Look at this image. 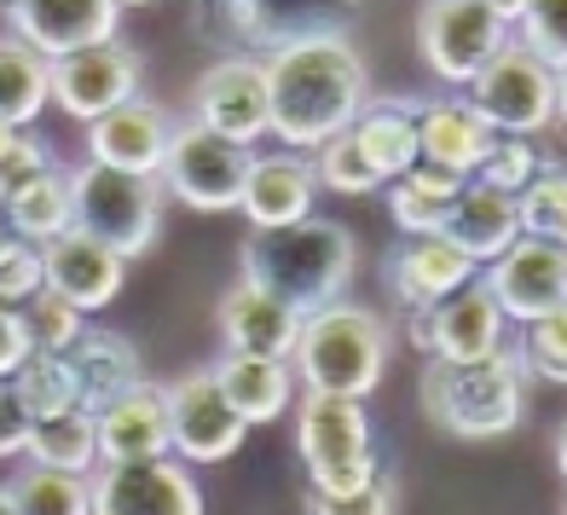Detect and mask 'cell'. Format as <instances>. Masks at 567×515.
Returning <instances> with one entry per match:
<instances>
[{
    "label": "cell",
    "instance_id": "1",
    "mask_svg": "<svg viewBox=\"0 0 567 515\" xmlns=\"http://www.w3.org/2000/svg\"><path fill=\"white\" fill-rule=\"evenodd\" d=\"M267 75V134L284 140V151H319L353 127V116L371 99L365 59L353 53L348 35L296 41L284 53L261 59Z\"/></svg>",
    "mask_w": 567,
    "mask_h": 515
},
{
    "label": "cell",
    "instance_id": "2",
    "mask_svg": "<svg viewBox=\"0 0 567 515\" xmlns=\"http://www.w3.org/2000/svg\"><path fill=\"white\" fill-rule=\"evenodd\" d=\"M238 261L255 290H267L272 301L296 307V313H319V307L342 301L353 285V267H359V249H353V231L337 220H296V226H278V231H249Z\"/></svg>",
    "mask_w": 567,
    "mask_h": 515
},
{
    "label": "cell",
    "instance_id": "3",
    "mask_svg": "<svg viewBox=\"0 0 567 515\" xmlns=\"http://www.w3.org/2000/svg\"><path fill=\"white\" fill-rule=\"evenodd\" d=\"M290 371H296V389H307V394L365 400L382 382V371H389V325L371 307L330 301L301 319Z\"/></svg>",
    "mask_w": 567,
    "mask_h": 515
},
{
    "label": "cell",
    "instance_id": "4",
    "mask_svg": "<svg viewBox=\"0 0 567 515\" xmlns=\"http://www.w3.org/2000/svg\"><path fill=\"white\" fill-rule=\"evenodd\" d=\"M423 411H429L434 429L457 434V441H498V434H509L527 411V377H522L509 348L493 353V359H475V365L429 359Z\"/></svg>",
    "mask_w": 567,
    "mask_h": 515
},
{
    "label": "cell",
    "instance_id": "5",
    "mask_svg": "<svg viewBox=\"0 0 567 515\" xmlns=\"http://www.w3.org/2000/svg\"><path fill=\"white\" fill-rule=\"evenodd\" d=\"M197 23L231 47V59H272L296 41L348 35L359 0H197Z\"/></svg>",
    "mask_w": 567,
    "mask_h": 515
},
{
    "label": "cell",
    "instance_id": "6",
    "mask_svg": "<svg viewBox=\"0 0 567 515\" xmlns=\"http://www.w3.org/2000/svg\"><path fill=\"white\" fill-rule=\"evenodd\" d=\"M296 446L307 475H313V493H359V486L382 475L365 400H342V394L296 400Z\"/></svg>",
    "mask_w": 567,
    "mask_h": 515
},
{
    "label": "cell",
    "instance_id": "7",
    "mask_svg": "<svg viewBox=\"0 0 567 515\" xmlns=\"http://www.w3.org/2000/svg\"><path fill=\"white\" fill-rule=\"evenodd\" d=\"M70 197H75V231L116 249L122 261H134V255L157 244V226H163V179L157 174H122L105 163H87L70 174Z\"/></svg>",
    "mask_w": 567,
    "mask_h": 515
},
{
    "label": "cell",
    "instance_id": "8",
    "mask_svg": "<svg viewBox=\"0 0 567 515\" xmlns=\"http://www.w3.org/2000/svg\"><path fill=\"white\" fill-rule=\"evenodd\" d=\"M463 99L475 105V116L509 140H533L538 127H550L561 116V70H550L545 59H533L527 47H504V53L486 64Z\"/></svg>",
    "mask_w": 567,
    "mask_h": 515
},
{
    "label": "cell",
    "instance_id": "9",
    "mask_svg": "<svg viewBox=\"0 0 567 515\" xmlns=\"http://www.w3.org/2000/svg\"><path fill=\"white\" fill-rule=\"evenodd\" d=\"M249 163H255L249 145H231V140L209 134V127L186 122V127H174L157 179H163V192H174V203H186V209L226 215V209H238V197H244Z\"/></svg>",
    "mask_w": 567,
    "mask_h": 515
},
{
    "label": "cell",
    "instance_id": "10",
    "mask_svg": "<svg viewBox=\"0 0 567 515\" xmlns=\"http://www.w3.org/2000/svg\"><path fill=\"white\" fill-rule=\"evenodd\" d=\"M504 47H509V23L498 12H486L481 0H423L417 53L452 93L470 87Z\"/></svg>",
    "mask_w": 567,
    "mask_h": 515
},
{
    "label": "cell",
    "instance_id": "11",
    "mask_svg": "<svg viewBox=\"0 0 567 515\" xmlns=\"http://www.w3.org/2000/svg\"><path fill=\"white\" fill-rule=\"evenodd\" d=\"M47 99L75 122H99L105 111L140 99V53L127 41H99L82 53H64L47 64Z\"/></svg>",
    "mask_w": 567,
    "mask_h": 515
},
{
    "label": "cell",
    "instance_id": "12",
    "mask_svg": "<svg viewBox=\"0 0 567 515\" xmlns=\"http://www.w3.org/2000/svg\"><path fill=\"white\" fill-rule=\"evenodd\" d=\"M486 296L498 301L504 325H533L567 307V249L550 238H515L498 261L481 272Z\"/></svg>",
    "mask_w": 567,
    "mask_h": 515
},
{
    "label": "cell",
    "instance_id": "13",
    "mask_svg": "<svg viewBox=\"0 0 567 515\" xmlns=\"http://www.w3.org/2000/svg\"><path fill=\"white\" fill-rule=\"evenodd\" d=\"M87 493L93 515H203V486L179 457L99 463Z\"/></svg>",
    "mask_w": 567,
    "mask_h": 515
},
{
    "label": "cell",
    "instance_id": "14",
    "mask_svg": "<svg viewBox=\"0 0 567 515\" xmlns=\"http://www.w3.org/2000/svg\"><path fill=\"white\" fill-rule=\"evenodd\" d=\"M163 405H168V446H174V457L186 463V470H192V463L231 457L244 446V434H249V423L220 400L209 371H186L179 382H168Z\"/></svg>",
    "mask_w": 567,
    "mask_h": 515
},
{
    "label": "cell",
    "instance_id": "15",
    "mask_svg": "<svg viewBox=\"0 0 567 515\" xmlns=\"http://www.w3.org/2000/svg\"><path fill=\"white\" fill-rule=\"evenodd\" d=\"M192 122L209 127V134L231 140V145H249L267 134V75L261 59H220L197 75V93H192Z\"/></svg>",
    "mask_w": 567,
    "mask_h": 515
},
{
    "label": "cell",
    "instance_id": "16",
    "mask_svg": "<svg viewBox=\"0 0 567 515\" xmlns=\"http://www.w3.org/2000/svg\"><path fill=\"white\" fill-rule=\"evenodd\" d=\"M116 23H122L116 0H18L7 18V35H18L53 64L64 53H82V47L116 41Z\"/></svg>",
    "mask_w": 567,
    "mask_h": 515
},
{
    "label": "cell",
    "instance_id": "17",
    "mask_svg": "<svg viewBox=\"0 0 567 515\" xmlns=\"http://www.w3.org/2000/svg\"><path fill=\"white\" fill-rule=\"evenodd\" d=\"M429 325H434L429 359H446V365H475V359H493L509 348V325L498 313V301L486 296L481 272L463 290H452L446 301H434Z\"/></svg>",
    "mask_w": 567,
    "mask_h": 515
},
{
    "label": "cell",
    "instance_id": "18",
    "mask_svg": "<svg viewBox=\"0 0 567 515\" xmlns=\"http://www.w3.org/2000/svg\"><path fill=\"white\" fill-rule=\"evenodd\" d=\"M168 140H174L168 111L151 105V99H127V105L87 122V163H105L122 174H157L168 157Z\"/></svg>",
    "mask_w": 567,
    "mask_h": 515
},
{
    "label": "cell",
    "instance_id": "19",
    "mask_svg": "<svg viewBox=\"0 0 567 515\" xmlns=\"http://www.w3.org/2000/svg\"><path fill=\"white\" fill-rule=\"evenodd\" d=\"M122 272L127 261L116 249H105L99 238H87V231H64V238L41 244V285L64 296L70 307H82V313H93V307H111L116 290H122Z\"/></svg>",
    "mask_w": 567,
    "mask_h": 515
},
{
    "label": "cell",
    "instance_id": "20",
    "mask_svg": "<svg viewBox=\"0 0 567 515\" xmlns=\"http://www.w3.org/2000/svg\"><path fill=\"white\" fill-rule=\"evenodd\" d=\"M313 197H319L313 157H301V151H267V157L249 163L238 209L249 215L255 231H278V226H296L313 215Z\"/></svg>",
    "mask_w": 567,
    "mask_h": 515
},
{
    "label": "cell",
    "instance_id": "21",
    "mask_svg": "<svg viewBox=\"0 0 567 515\" xmlns=\"http://www.w3.org/2000/svg\"><path fill=\"white\" fill-rule=\"evenodd\" d=\"M99 429V463H151V457H174L168 446V405L157 382H140L105 411H93Z\"/></svg>",
    "mask_w": 567,
    "mask_h": 515
},
{
    "label": "cell",
    "instance_id": "22",
    "mask_svg": "<svg viewBox=\"0 0 567 515\" xmlns=\"http://www.w3.org/2000/svg\"><path fill=\"white\" fill-rule=\"evenodd\" d=\"M64 365L75 382V405L82 411H105L111 400H122L127 389L145 382L140 365V348L122 337V330H82L70 348H64Z\"/></svg>",
    "mask_w": 567,
    "mask_h": 515
},
{
    "label": "cell",
    "instance_id": "23",
    "mask_svg": "<svg viewBox=\"0 0 567 515\" xmlns=\"http://www.w3.org/2000/svg\"><path fill=\"white\" fill-rule=\"evenodd\" d=\"M411 122H417V163H434V168H452L470 179L493 145V127L475 116V105L463 93H446V99H429V105H411Z\"/></svg>",
    "mask_w": 567,
    "mask_h": 515
},
{
    "label": "cell",
    "instance_id": "24",
    "mask_svg": "<svg viewBox=\"0 0 567 515\" xmlns=\"http://www.w3.org/2000/svg\"><path fill=\"white\" fill-rule=\"evenodd\" d=\"M220 337H226V353L290 359V348L301 337V313L272 301L267 290H255L249 278H238V285L220 296Z\"/></svg>",
    "mask_w": 567,
    "mask_h": 515
},
{
    "label": "cell",
    "instance_id": "25",
    "mask_svg": "<svg viewBox=\"0 0 567 515\" xmlns=\"http://www.w3.org/2000/svg\"><path fill=\"white\" fill-rule=\"evenodd\" d=\"M441 238L463 255V261H498V255L522 238V226H515V197L493 192V186H481V179H470L452 203H446V226H441Z\"/></svg>",
    "mask_w": 567,
    "mask_h": 515
},
{
    "label": "cell",
    "instance_id": "26",
    "mask_svg": "<svg viewBox=\"0 0 567 515\" xmlns=\"http://www.w3.org/2000/svg\"><path fill=\"white\" fill-rule=\"evenodd\" d=\"M220 400L238 411L244 423H272L296 405V371L290 359H255V353H220V365L209 371Z\"/></svg>",
    "mask_w": 567,
    "mask_h": 515
},
{
    "label": "cell",
    "instance_id": "27",
    "mask_svg": "<svg viewBox=\"0 0 567 515\" xmlns=\"http://www.w3.org/2000/svg\"><path fill=\"white\" fill-rule=\"evenodd\" d=\"M481 267L463 261V255L446 244V238H405L389 261V290L400 296V307H434L446 301L452 290H463Z\"/></svg>",
    "mask_w": 567,
    "mask_h": 515
},
{
    "label": "cell",
    "instance_id": "28",
    "mask_svg": "<svg viewBox=\"0 0 567 515\" xmlns=\"http://www.w3.org/2000/svg\"><path fill=\"white\" fill-rule=\"evenodd\" d=\"M353 140L365 145V157L382 174V186L417 163V122H411L405 99H365V111L353 116Z\"/></svg>",
    "mask_w": 567,
    "mask_h": 515
},
{
    "label": "cell",
    "instance_id": "29",
    "mask_svg": "<svg viewBox=\"0 0 567 515\" xmlns=\"http://www.w3.org/2000/svg\"><path fill=\"white\" fill-rule=\"evenodd\" d=\"M30 463L35 470H59V475H93L99 470V429H93V411H59V418H41L30 429Z\"/></svg>",
    "mask_w": 567,
    "mask_h": 515
},
{
    "label": "cell",
    "instance_id": "30",
    "mask_svg": "<svg viewBox=\"0 0 567 515\" xmlns=\"http://www.w3.org/2000/svg\"><path fill=\"white\" fill-rule=\"evenodd\" d=\"M7 220H12V231L23 244H53V238H64V231L75 226V197H70V168H47L35 186H23L12 203H7Z\"/></svg>",
    "mask_w": 567,
    "mask_h": 515
},
{
    "label": "cell",
    "instance_id": "31",
    "mask_svg": "<svg viewBox=\"0 0 567 515\" xmlns=\"http://www.w3.org/2000/svg\"><path fill=\"white\" fill-rule=\"evenodd\" d=\"M41 111H47V59L18 35H0V122L23 134Z\"/></svg>",
    "mask_w": 567,
    "mask_h": 515
},
{
    "label": "cell",
    "instance_id": "32",
    "mask_svg": "<svg viewBox=\"0 0 567 515\" xmlns=\"http://www.w3.org/2000/svg\"><path fill=\"white\" fill-rule=\"evenodd\" d=\"M87 481L82 475H59V470H35V463H30V470L7 486V498H12L18 515H93Z\"/></svg>",
    "mask_w": 567,
    "mask_h": 515
},
{
    "label": "cell",
    "instance_id": "33",
    "mask_svg": "<svg viewBox=\"0 0 567 515\" xmlns=\"http://www.w3.org/2000/svg\"><path fill=\"white\" fill-rule=\"evenodd\" d=\"M7 382H12V394L23 400V411H30L35 423L59 418V411H75V382H70L64 353H30Z\"/></svg>",
    "mask_w": 567,
    "mask_h": 515
},
{
    "label": "cell",
    "instance_id": "34",
    "mask_svg": "<svg viewBox=\"0 0 567 515\" xmlns=\"http://www.w3.org/2000/svg\"><path fill=\"white\" fill-rule=\"evenodd\" d=\"M515 226H522V238L561 244V231H567V174H561V163H545L522 192H515Z\"/></svg>",
    "mask_w": 567,
    "mask_h": 515
},
{
    "label": "cell",
    "instance_id": "35",
    "mask_svg": "<svg viewBox=\"0 0 567 515\" xmlns=\"http://www.w3.org/2000/svg\"><path fill=\"white\" fill-rule=\"evenodd\" d=\"M313 179L324 192H342V197H365V192H382V174L371 168L365 157V145L353 140V127L337 140H324L319 145V157H313Z\"/></svg>",
    "mask_w": 567,
    "mask_h": 515
},
{
    "label": "cell",
    "instance_id": "36",
    "mask_svg": "<svg viewBox=\"0 0 567 515\" xmlns=\"http://www.w3.org/2000/svg\"><path fill=\"white\" fill-rule=\"evenodd\" d=\"M18 319H23V337H30L35 353H64V348L87 330L82 307H70V301L53 296V290H35L30 301L18 307Z\"/></svg>",
    "mask_w": 567,
    "mask_h": 515
},
{
    "label": "cell",
    "instance_id": "37",
    "mask_svg": "<svg viewBox=\"0 0 567 515\" xmlns=\"http://www.w3.org/2000/svg\"><path fill=\"white\" fill-rule=\"evenodd\" d=\"M509 353H515V365H522V377H538V382H550V389H561V377H567V313L533 319L522 348H509Z\"/></svg>",
    "mask_w": 567,
    "mask_h": 515
},
{
    "label": "cell",
    "instance_id": "38",
    "mask_svg": "<svg viewBox=\"0 0 567 515\" xmlns=\"http://www.w3.org/2000/svg\"><path fill=\"white\" fill-rule=\"evenodd\" d=\"M509 41L527 47L533 59H545L550 70H561V59H567V0H527V12L509 23Z\"/></svg>",
    "mask_w": 567,
    "mask_h": 515
},
{
    "label": "cell",
    "instance_id": "39",
    "mask_svg": "<svg viewBox=\"0 0 567 515\" xmlns=\"http://www.w3.org/2000/svg\"><path fill=\"white\" fill-rule=\"evenodd\" d=\"M545 168V157H538V145L533 140H509V134H493V145H486V157L470 179H481V186H493L504 197H515L527 186V179Z\"/></svg>",
    "mask_w": 567,
    "mask_h": 515
},
{
    "label": "cell",
    "instance_id": "40",
    "mask_svg": "<svg viewBox=\"0 0 567 515\" xmlns=\"http://www.w3.org/2000/svg\"><path fill=\"white\" fill-rule=\"evenodd\" d=\"M47 168H53V151H47L30 127H23V134H12L7 145H0V203H12L23 186H35Z\"/></svg>",
    "mask_w": 567,
    "mask_h": 515
},
{
    "label": "cell",
    "instance_id": "41",
    "mask_svg": "<svg viewBox=\"0 0 567 515\" xmlns=\"http://www.w3.org/2000/svg\"><path fill=\"white\" fill-rule=\"evenodd\" d=\"M400 498H394V481L382 470L371 486L359 493H307V515H394Z\"/></svg>",
    "mask_w": 567,
    "mask_h": 515
},
{
    "label": "cell",
    "instance_id": "42",
    "mask_svg": "<svg viewBox=\"0 0 567 515\" xmlns=\"http://www.w3.org/2000/svg\"><path fill=\"white\" fill-rule=\"evenodd\" d=\"M35 290H47L41 285V249L12 238L7 249H0V307H23Z\"/></svg>",
    "mask_w": 567,
    "mask_h": 515
},
{
    "label": "cell",
    "instance_id": "43",
    "mask_svg": "<svg viewBox=\"0 0 567 515\" xmlns=\"http://www.w3.org/2000/svg\"><path fill=\"white\" fill-rule=\"evenodd\" d=\"M389 215H394V226L405 231V238H441V226H446V209H441V203L405 192L400 179H389Z\"/></svg>",
    "mask_w": 567,
    "mask_h": 515
},
{
    "label": "cell",
    "instance_id": "44",
    "mask_svg": "<svg viewBox=\"0 0 567 515\" xmlns=\"http://www.w3.org/2000/svg\"><path fill=\"white\" fill-rule=\"evenodd\" d=\"M400 186H405V192H417V197H429V203H441V209H446V203H452L463 186H470V179L452 174V168H434V163H411V168L400 174Z\"/></svg>",
    "mask_w": 567,
    "mask_h": 515
},
{
    "label": "cell",
    "instance_id": "45",
    "mask_svg": "<svg viewBox=\"0 0 567 515\" xmlns=\"http://www.w3.org/2000/svg\"><path fill=\"white\" fill-rule=\"evenodd\" d=\"M30 429H35V418L12 394V382H0V457H18L23 446H30Z\"/></svg>",
    "mask_w": 567,
    "mask_h": 515
},
{
    "label": "cell",
    "instance_id": "46",
    "mask_svg": "<svg viewBox=\"0 0 567 515\" xmlns=\"http://www.w3.org/2000/svg\"><path fill=\"white\" fill-rule=\"evenodd\" d=\"M30 337H23V319H18V307H0V382H7L23 359H30Z\"/></svg>",
    "mask_w": 567,
    "mask_h": 515
},
{
    "label": "cell",
    "instance_id": "47",
    "mask_svg": "<svg viewBox=\"0 0 567 515\" xmlns=\"http://www.w3.org/2000/svg\"><path fill=\"white\" fill-rule=\"evenodd\" d=\"M405 337H411V348H417V353H429V342H434L429 307H411V319H405Z\"/></svg>",
    "mask_w": 567,
    "mask_h": 515
},
{
    "label": "cell",
    "instance_id": "48",
    "mask_svg": "<svg viewBox=\"0 0 567 515\" xmlns=\"http://www.w3.org/2000/svg\"><path fill=\"white\" fill-rule=\"evenodd\" d=\"M481 7H486V12H498L504 23H515V18L527 12V0H481Z\"/></svg>",
    "mask_w": 567,
    "mask_h": 515
},
{
    "label": "cell",
    "instance_id": "49",
    "mask_svg": "<svg viewBox=\"0 0 567 515\" xmlns=\"http://www.w3.org/2000/svg\"><path fill=\"white\" fill-rule=\"evenodd\" d=\"M18 238V231H12V220H7V203H0V249H7Z\"/></svg>",
    "mask_w": 567,
    "mask_h": 515
},
{
    "label": "cell",
    "instance_id": "50",
    "mask_svg": "<svg viewBox=\"0 0 567 515\" xmlns=\"http://www.w3.org/2000/svg\"><path fill=\"white\" fill-rule=\"evenodd\" d=\"M0 515H18V509H12V498H7V486H0Z\"/></svg>",
    "mask_w": 567,
    "mask_h": 515
},
{
    "label": "cell",
    "instance_id": "51",
    "mask_svg": "<svg viewBox=\"0 0 567 515\" xmlns=\"http://www.w3.org/2000/svg\"><path fill=\"white\" fill-rule=\"evenodd\" d=\"M12 134H18V127H7V122H0V145H7V140H12Z\"/></svg>",
    "mask_w": 567,
    "mask_h": 515
},
{
    "label": "cell",
    "instance_id": "52",
    "mask_svg": "<svg viewBox=\"0 0 567 515\" xmlns=\"http://www.w3.org/2000/svg\"><path fill=\"white\" fill-rule=\"evenodd\" d=\"M12 7H18V0H0V18H12Z\"/></svg>",
    "mask_w": 567,
    "mask_h": 515
},
{
    "label": "cell",
    "instance_id": "53",
    "mask_svg": "<svg viewBox=\"0 0 567 515\" xmlns=\"http://www.w3.org/2000/svg\"><path fill=\"white\" fill-rule=\"evenodd\" d=\"M116 7H151V0H116Z\"/></svg>",
    "mask_w": 567,
    "mask_h": 515
}]
</instances>
